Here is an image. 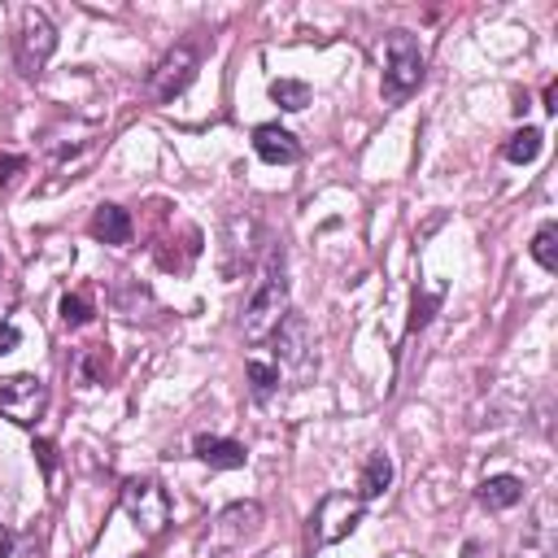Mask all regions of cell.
<instances>
[{"instance_id":"obj_1","label":"cell","mask_w":558,"mask_h":558,"mask_svg":"<svg viewBox=\"0 0 558 558\" xmlns=\"http://www.w3.org/2000/svg\"><path fill=\"white\" fill-rule=\"evenodd\" d=\"M288 318V279H283V248H275L262 266V279L240 314V336L248 344H262L275 336V327Z\"/></svg>"},{"instance_id":"obj_2","label":"cell","mask_w":558,"mask_h":558,"mask_svg":"<svg viewBox=\"0 0 558 558\" xmlns=\"http://www.w3.org/2000/svg\"><path fill=\"white\" fill-rule=\"evenodd\" d=\"M423 83V48L410 31H388L384 39V100L397 105Z\"/></svg>"},{"instance_id":"obj_3","label":"cell","mask_w":558,"mask_h":558,"mask_svg":"<svg viewBox=\"0 0 558 558\" xmlns=\"http://www.w3.org/2000/svg\"><path fill=\"white\" fill-rule=\"evenodd\" d=\"M57 52V26L48 22L44 9H22L17 13V35H13V57H17V70L26 78H39L48 57Z\"/></svg>"},{"instance_id":"obj_4","label":"cell","mask_w":558,"mask_h":558,"mask_svg":"<svg viewBox=\"0 0 558 558\" xmlns=\"http://www.w3.org/2000/svg\"><path fill=\"white\" fill-rule=\"evenodd\" d=\"M262 527V506L257 501H231L214 514L209 532L201 536V554L205 558H222V554H235L253 532Z\"/></svg>"},{"instance_id":"obj_5","label":"cell","mask_w":558,"mask_h":558,"mask_svg":"<svg viewBox=\"0 0 558 558\" xmlns=\"http://www.w3.org/2000/svg\"><path fill=\"white\" fill-rule=\"evenodd\" d=\"M362 510H366V501L357 493H323L310 514V545L323 549V545L344 541L362 523Z\"/></svg>"},{"instance_id":"obj_6","label":"cell","mask_w":558,"mask_h":558,"mask_svg":"<svg viewBox=\"0 0 558 558\" xmlns=\"http://www.w3.org/2000/svg\"><path fill=\"white\" fill-rule=\"evenodd\" d=\"M196 65H201V44L196 39H179L174 48H166V57L148 70V100L153 105H166L174 100L192 78H196Z\"/></svg>"},{"instance_id":"obj_7","label":"cell","mask_w":558,"mask_h":558,"mask_svg":"<svg viewBox=\"0 0 558 558\" xmlns=\"http://www.w3.org/2000/svg\"><path fill=\"white\" fill-rule=\"evenodd\" d=\"M270 340H275V366H279V375L292 371V379L305 384L314 375V327L301 314L288 310V318L275 327Z\"/></svg>"},{"instance_id":"obj_8","label":"cell","mask_w":558,"mask_h":558,"mask_svg":"<svg viewBox=\"0 0 558 558\" xmlns=\"http://www.w3.org/2000/svg\"><path fill=\"white\" fill-rule=\"evenodd\" d=\"M122 510L131 514V523L144 532V536H161L166 523H170V497L157 480H126L122 484Z\"/></svg>"},{"instance_id":"obj_9","label":"cell","mask_w":558,"mask_h":558,"mask_svg":"<svg viewBox=\"0 0 558 558\" xmlns=\"http://www.w3.org/2000/svg\"><path fill=\"white\" fill-rule=\"evenodd\" d=\"M48 410V384L39 375H9L0 379V414L17 427H35Z\"/></svg>"},{"instance_id":"obj_10","label":"cell","mask_w":558,"mask_h":558,"mask_svg":"<svg viewBox=\"0 0 558 558\" xmlns=\"http://www.w3.org/2000/svg\"><path fill=\"white\" fill-rule=\"evenodd\" d=\"M257 235H262V222H257L253 209H235V214L227 218V227H222V275H227V279H235V275L253 262Z\"/></svg>"},{"instance_id":"obj_11","label":"cell","mask_w":558,"mask_h":558,"mask_svg":"<svg viewBox=\"0 0 558 558\" xmlns=\"http://www.w3.org/2000/svg\"><path fill=\"white\" fill-rule=\"evenodd\" d=\"M253 153H257L262 161H270V166H292V161H301L296 135L283 131V126H275V122L253 126Z\"/></svg>"},{"instance_id":"obj_12","label":"cell","mask_w":558,"mask_h":558,"mask_svg":"<svg viewBox=\"0 0 558 558\" xmlns=\"http://www.w3.org/2000/svg\"><path fill=\"white\" fill-rule=\"evenodd\" d=\"M192 453L205 466H214V471H235V466L248 462V449L240 440H227V436H196L192 440Z\"/></svg>"},{"instance_id":"obj_13","label":"cell","mask_w":558,"mask_h":558,"mask_svg":"<svg viewBox=\"0 0 558 558\" xmlns=\"http://www.w3.org/2000/svg\"><path fill=\"white\" fill-rule=\"evenodd\" d=\"M70 371L78 379V388H96L109 379V349L105 344H83L74 357H70Z\"/></svg>"},{"instance_id":"obj_14","label":"cell","mask_w":558,"mask_h":558,"mask_svg":"<svg viewBox=\"0 0 558 558\" xmlns=\"http://www.w3.org/2000/svg\"><path fill=\"white\" fill-rule=\"evenodd\" d=\"M92 235L100 244H126L131 240V214L122 205H96L92 214Z\"/></svg>"},{"instance_id":"obj_15","label":"cell","mask_w":558,"mask_h":558,"mask_svg":"<svg viewBox=\"0 0 558 558\" xmlns=\"http://www.w3.org/2000/svg\"><path fill=\"white\" fill-rule=\"evenodd\" d=\"M475 497H480V506H488V510H510V506L523 501V480H519V475H488Z\"/></svg>"},{"instance_id":"obj_16","label":"cell","mask_w":558,"mask_h":558,"mask_svg":"<svg viewBox=\"0 0 558 558\" xmlns=\"http://www.w3.org/2000/svg\"><path fill=\"white\" fill-rule=\"evenodd\" d=\"M388 484H392V458L388 453H371L366 466H362V475H357V497L362 501H375V497L388 493Z\"/></svg>"},{"instance_id":"obj_17","label":"cell","mask_w":558,"mask_h":558,"mask_svg":"<svg viewBox=\"0 0 558 558\" xmlns=\"http://www.w3.org/2000/svg\"><path fill=\"white\" fill-rule=\"evenodd\" d=\"M541 140H545V135H541L536 126H519V131L501 144V157H506V161H514V166H527V161H536V157H541Z\"/></svg>"},{"instance_id":"obj_18","label":"cell","mask_w":558,"mask_h":558,"mask_svg":"<svg viewBox=\"0 0 558 558\" xmlns=\"http://www.w3.org/2000/svg\"><path fill=\"white\" fill-rule=\"evenodd\" d=\"M244 375H248V388H253L257 401H266V397L283 384L279 366H275V362H262V357H248V362H244Z\"/></svg>"},{"instance_id":"obj_19","label":"cell","mask_w":558,"mask_h":558,"mask_svg":"<svg viewBox=\"0 0 558 558\" xmlns=\"http://www.w3.org/2000/svg\"><path fill=\"white\" fill-rule=\"evenodd\" d=\"M270 100H275L279 109L296 113V109L310 105V83H301V78H275V83H270Z\"/></svg>"},{"instance_id":"obj_20","label":"cell","mask_w":558,"mask_h":558,"mask_svg":"<svg viewBox=\"0 0 558 558\" xmlns=\"http://www.w3.org/2000/svg\"><path fill=\"white\" fill-rule=\"evenodd\" d=\"M440 292H445V288H414V305H410V323H405L410 336L432 323V314H436V305H440Z\"/></svg>"},{"instance_id":"obj_21","label":"cell","mask_w":558,"mask_h":558,"mask_svg":"<svg viewBox=\"0 0 558 558\" xmlns=\"http://www.w3.org/2000/svg\"><path fill=\"white\" fill-rule=\"evenodd\" d=\"M532 257H536L541 270H558V222H545L532 235Z\"/></svg>"},{"instance_id":"obj_22","label":"cell","mask_w":558,"mask_h":558,"mask_svg":"<svg viewBox=\"0 0 558 558\" xmlns=\"http://www.w3.org/2000/svg\"><path fill=\"white\" fill-rule=\"evenodd\" d=\"M0 558H44V536L31 527V532H17L4 549H0Z\"/></svg>"},{"instance_id":"obj_23","label":"cell","mask_w":558,"mask_h":558,"mask_svg":"<svg viewBox=\"0 0 558 558\" xmlns=\"http://www.w3.org/2000/svg\"><path fill=\"white\" fill-rule=\"evenodd\" d=\"M87 318H92V301L83 292H65L61 296V323L65 327H83Z\"/></svg>"},{"instance_id":"obj_24","label":"cell","mask_w":558,"mask_h":558,"mask_svg":"<svg viewBox=\"0 0 558 558\" xmlns=\"http://www.w3.org/2000/svg\"><path fill=\"white\" fill-rule=\"evenodd\" d=\"M13 305H17V283L0 279V327H9V314H13Z\"/></svg>"},{"instance_id":"obj_25","label":"cell","mask_w":558,"mask_h":558,"mask_svg":"<svg viewBox=\"0 0 558 558\" xmlns=\"http://www.w3.org/2000/svg\"><path fill=\"white\" fill-rule=\"evenodd\" d=\"M35 458H39V466H44V475H52L57 471V449L48 445V440H35V449H31Z\"/></svg>"},{"instance_id":"obj_26","label":"cell","mask_w":558,"mask_h":558,"mask_svg":"<svg viewBox=\"0 0 558 558\" xmlns=\"http://www.w3.org/2000/svg\"><path fill=\"white\" fill-rule=\"evenodd\" d=\"M17 340H22V336H17V327H13V323H9V327H0V353H13V349H17Z\"/></svg>"},{"instance_id":"obj_27","label":"cell","mask_w":558,"mask_h":558,"mask_svg":"<svg viewBox=\"0 0 558 558\" xmlns=\"http://www.w3.org/2000/svg\"><path fill=\"white\" fill-rule=\"evenodd\" d=\"M22 166H26L22 157H0V183H9V179L22 170Z\"/></svg>"},{"instance_id":"obj_28","label":"cell","mask_w":558,"mask_h":558,"mask_svg":"<svg viewBox=\"0 0 558 558\" xmlns=\"http://www.w3.org/2000/svg\"><path fill=\"white\" fill-rule=\"evenodd\" d=\"M541 100H545L549 113H558V83H545V96H541Z\"/></svg>"},{"instance_id":"obj_29","label":"cell","mask_w":558,"mask_h":558,"mask_svg":"<svg viewBox=\"0 0 558 558\" xmlns=\"http://www.w3.org/2000/svg\"><path fill=\"white\" fill-rule=\"evenodd\" d=\"M462 554H466V558H480V545H475V541H466V549H462Z\"/></svg>"},{"instance_id":"obj_30","label":"cell","mask_w":558,"mask_h":558,"mask_svg":"<svg viewBox=\"0 0 558 558\" xmlns=\"http://www.w3.org/2000/svg\"><path fill=\"white\" fill-rule=\"evenodd\" d=\"M9 541H13V532H9V527H4V523H0V549H4V545H9Z\"/></svg>"}]
</instances>
